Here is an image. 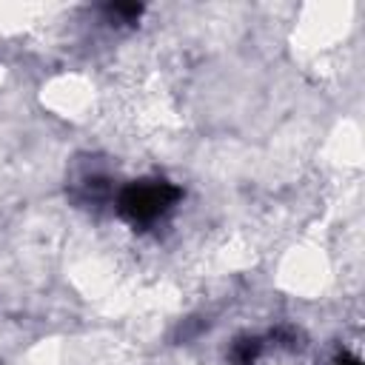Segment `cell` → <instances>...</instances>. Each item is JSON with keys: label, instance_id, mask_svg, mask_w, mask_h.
<instances>
[{"label": "cell", "instance_id": "7a4b0ae2", "mask_svg": "<svg viewBox=\"0 0 365 365\" xmlns=\"http://www.w3.org/2000/svg\"><path fill=\"white\" fill-rule=\"evenodd\" d=\"M108 14L111 17H123L125 23H134L140 14H143V6H134V3H114V6H108Z\"/></svg>", "mask_w": 365, "mask_h": 365}, {"label": "cell", "instance_id": "6da1fadb", "mask_svg": "<svg viewBox=\"0 0 365 365\" xmlns=\"http://www.w3.org/2000/svg\"><path fill=\"white\" fill-rule=\"evenodd\" d=\"M182 197L180 185L168 182V180H134L128 182L120 194H117V214L134 225V228H145L151 222H157L165 211L174 208V202Z\"/></svg>", "mask_w": 365, "mask_h": 365}, {"label": "cell", "instance_id": "3957f363", "mask_svg": "<svg viewBox=\"0 0 365 365\" xmlns=\"http://www.w3.org/2000/svg\"><path fill=\"white\" fill-rule=\"evenodd\" d=\"M336 365H362V362H359L356 356H339V362H336Z\"/></svg>", "mask_w": 365, "mask_h": 365}]
</instances>
